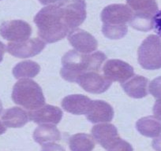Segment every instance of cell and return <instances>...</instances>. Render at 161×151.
I'll return each instance as SVG.
<instances>
[{"label": "cell", "instance_id": "obj_27", "mask_svg": "<svg viewBox=\"0 0 161 151\" xmlns=\"http://www.w3.org/2000/svg\"><path fill=\"white\" fill-rule=\"evenodd\" d=\"M153 110L154 116L161 120V99L156 100Z\"/></svg>", "mask_w": 161, "mask_h": 151}, {"label": "cell", "instance_id": "obj_13", "mask_svg": "<svg viewBox=\"0 0 161 151\" xmlns=\"http://www.w3.org/2000/svg\"><path fill=\"white\" fill-rule=\"evenodd\" d=\"M92 100L82 95H71L65 97L62 101V107L72 114H86L89 111Z\"/></svg>", "mask_w": 161, "mask_h": 151}, {"label": "cell", "instance_id": "obj_22", "mask_svg": "<svg viewBox=\"0 0 161 151\" xmlns=\"http://www.w3.org/2000/svg\"><path fill=\"white\" fill-rule=\"evenodd\" d=\"M153 15L134 13L129 24L134 29L148 32L153 29Z\"/></svg>", "mask_w": 161, "mask_h": 151}, {"label": "cell", "instance_id": "obj_14", "mask_svg": "<svg viewBox=\"0 0 161 151\" xmlns=\"http://www.w3.org/2000/svg\"><path fill=\"white\" fill-rule=\"evenodd\" d=\"M92 135L96 141L100 143L104 149H108L117 138H119V132L114 125L111 124H100L93 126Z\"/></svg>", "mask_w": 161, "mask_h": 151}, {"label": "cell", "instance_id": "obj_20", "mask_svg": "<svg viewBox=\"0 0 161 151\" xmlns=\"http://www.w3.org/2000/svg\"><path fill=\"white\" fill-rule=\"evenodd\" d=\"M40 67L36 62L25 61L18 63L13 69V74L16 79H29L35 77L40 72Z\"/></svg>", "mask_w": 161, "mask_h": 151}, {"label": "cell", "instance_id": "obj_8", "mask_svg": "<svg viewBox=\"0 0 161 151\" xmlns=\"http://www.w3.org/2000/svg\"><path fill=\"white\" fill-rule=\"evenodd\" d=\"M45 45V42L42 39L33 38L21 43H9L7 51L17 58H27L40 54Z\"/></svg>", "mask_w": 161, "mask_h": 151}, {"label": "cell", "instance_id": "obj_15", "mask_svg": "<svg viewBox=\"0 0 161 151\" xmlns=\"http://www.w3.org/2000/svg\"><path fill=\"white\" fill-rule=\"evenodd\" d=\"M148 80L142 76H135L128 80L125 83H122L121 86L124 91L130 97L134 98H142L148 95L147 85Z\"/></svg>", "mask_w": 161, "mask_h": 151}, {"label": "cell", "instance_id": "obj_29", "mask_svg": "<svg viewBox=\"0 0 161 151\" xmlns=\"http://www.w3.org/2000/svg\"><path fill=\"white\" fill-rule=\"evenodd\" d=\"M39 1L43 5H52V4H55L57 3L61 2L62 0H39Z\"/></svg>", "mask_w": 161, "mask_h": 151}, {"label": "cell", "instance_id": "obj_16", "mask_svg": "<svg viewBox=\"0 0 161 151\" xmlns=\"http://www.w3.org/2000/svg\"><path fill=\"white\" fill-rule=\"evenodd\" d=\"M4 125L8 128H21L29 121V112L20 107L7 109L2 116Z\"/></svg>", "mask_w": 161, "mask_h": 151}, {"label": "cell", "instance_id": "obj_18", "mask_svg": "<svg viewBox=\"0 0 161 151\" xmlns=\"http://www.w3.org/2000/svg\"><path fill=\"white\" fill-rule=\"evenodd\" d=\"M61 138L60 132L55 126L52 124H43L35 129L33 138L39 144L53 141H59Z\"/></svg>", "mask_w": 161, "mask_h": 151}, {"label": "cell", "instance_id": "obj_9", "mask_svg": "<svg viewBox=\"0 0 161 151\" xmlns=\"http://www.w3.org/2000/svg\"><path fill=\"white\" fill-rule=\"evenodd\" d=\"M76 83L85 91L92 94H101L106 91L111 85L104 76L99 74L98 72H87L78 76Z\"/></svg>", "mask_w": 161, "mask_h": 151}, {"label": "cell", "instance_id": "obj_30", "mask_svg": "<svg viewBox=\"0 0 161 151\" xmlns=\"http://www.w3.org/2000/svg\"><path fill=\"white\" fill-rule=\"evenodd\" d=\"M5 50H6V47L4 45L3 43H2L0 41V62L3 61V55L4 53H5Z\"/></svg>", "mask_w": 161, "mask_h": 151}, {"label": "cell", "instance_id": "obj_10", "mask_svg": "<svg viewBox=\"0 0 161 151\" xmlns=\"http://www.w3.org/2000/svg\"><path fill=\"white\" fill-rule=\"evenodd\" d=\"M68 40L75 50L82 54H90L97 50L98 42L89 32L76 29L68 34Z\"/></svg>", "mask_w": 161, "mask_h": 151}, {"label": "cell", "instance_id": "obj_1", "mask_svg": "<svg viewBox=\"0 0 161 151\" xmlns=\"http://www.w3.org/2000/svg\"><path fill=\"white\" fill-rule=\"evenodd\" d=\"M86 18L85 0H62L40 10L34 18L38 35L45 43L58 42Z\"/></svg>", "mask_w": 161, "mask_h": 151}, {"label": "cell", "instance_id": "obj_28", "mask_svg": "<svg viewBox=\"0 0 161 151\" xmlns=\"http://www.w3.org/2000/svg\"><path fill=\"white\" fill-rule=\"evenodd\" d=\"M152 146L156 151H161V135L156 137L152 143Z\"/></svg>", "mask_w": 161, "mask_h": 151}, {"label": "cell", "instance_id": "obj_31", "mask_svg": "<svg viewBox=\"0 0 161 151\" xmlns=\"http://www.w3.org/2000/svg\"><path fill=\"white\" fill-rule=\"evenodd\" d=\"M6 132H7V128L4 125L3 123H2L0 121V135H3V133H5Z\"/></svg>", "mask_w": 161, "mask_h": 151}, {"label": "cell", "instance_id": "obj_23", "mask_svg": "<svg viewBox=\"0 0 161 151\" xmlns=\"http://www.w3.org/2000/svg\"><path fill=\"white\" fill-rule=\"evenodd\" d=\"M108 151H134L132 146L125 140L119 137L115 140L109 147L107 149Z\"/></svg>", "mask_w": 161, "mask_h": 151}, {"label": "cell", "instance_id": "obj_21", "mask_svg": "<svg viewBox=\"0 0 161 151\" xmlns=\"http://www.w3.org/2000/svg\"><path fill=\"white\" fill-rule=\"evenodd\" d=\"M126 3L134 13L155 16L158 12V5L156 0H126Z\"/></svg>", "mask_w": 161, "mask_h": 151}, {"label": "cell", "instance_id": "obj_2", "mask_svg": "<svg viewBox=\"0 0 161 151\" xmlns=\"http://www.w3.org/2000/svg\"><path fill=\"white\" fill-rule=\"evenodd\" d=\"M107 56L101 51L82 54L71 50L62 58L61 76L69 82H75L78 76L87 72H99Z\"/></svg>", "mask_w": 161, "mask_h": 151}, {"label": "cell", "instance_id": "obj_12", "mask_svg": "<svg viewBox=\"0 0 161 151\" xmlns=\"http://www.w3.org/2000/svg\"><path fill=\"white\" fill-rule=\"evenodd\" d=\"M86 117L91 123H106L112 121L114 110L110 104L101 100L92 101Z\"/></svg>", "mask_w": 161, "mask_h": 151}, {"label": "cell", "instance_id": "obj_32", "mask_svg": "<svg viewBox=\"0 0 161 151\" xmlns=\"http://www.w3.org/2000/svg\"><path fill=\"white\" fill-rule=\"evenodd\" d=\"M2 112H3V104H2V102L0 101V115H1Z\"/></svg>", "mask_w": 161, "mask_h": 151}, {"label": "cell", "instance_id": "obj_6", "mask_svg": "<svg viewBox=\"0 0 161 151\" xmlns=\"http://www.w3.org/2000/svg\"><path fill=\"white\" fill-rule=\"evenodd\" d=\"M0 35L11 43L24 42L32 35V28L21 20L5 21L0 25Z\"/></svg>", "mask_w": 161, "mask_h": 151}, {"label": "cell", "instance_id": "obj_5", "mask_svg": "<svg viewBox=\"0 0 161 151\" xmlns=\"http://www.w3.org/2000/svg\"><path fill=\"white\" fill-rule=\"evenodd\" d=\"M138 62L143 69L156 70L161 69V39L150 35L138 49Z\"/></svg>", "mask_w": 161, "mask_h": 151}, {"label": "cell", "instance_id": "obj_3", "mask_svg": "<svg viewBox=\"0 0 161 151\" xmlns=\"http://www.w3.org/2000/svg\"><path fill=\"white\" fill-rule=\"evenodd\" d=\"M134 11L124 4H112L105 7L101 13L102 32L111 39H122L128 32L127 23L132 18Z\"/></svg>", "mask_w": 161, "mask_h": 151}, {"label": "cell", "instance_id": "obj_7", "mask_svg": "<svg viewBox=\"0 0 161 151\" xmlns=\"http://www.w3.org/2000/svg\"><path fill=\"white\" fill-rule=\"evenodd\" d=\"M103 72L111 83L126 82L134 76V68L130 65L118 59L108 60L103 65Z\"/></svg>", "mask_w": 161, "mask_h": 151}, {"label": "cell", "instance_id": "obj_26", "mask_svg": "<svg viewBox=\"0 0 161 151\" xmlns=\"http://www.w3.org/2000/svg\"><path fill=\"white\" fill-rule=\"evenodd\" d=\"M153 28L156 34L161 37V10L158 11L153 18Z\"/></svg>", "mask_w": 161, "mask_h": 151}, {"label": "cell", "instance_id": "obj_19", "mask_svg": "<svg viewBox=\"0 0 161 151\" xmlns=\"http://www.w3.org/2000/svg\"><path fill=\"white\" fill-rule=\"evenodd\" d=\"M71 151H92L95 148V142L91 135L85 133H77L69 138Z\"/></svg>", "mask_w": 161, "mask_h": 151}, {"label": "cell", "instance_id": "obj_25", "mask_svg": "<svg viewBox=\"0 0 161 151\" xmlns=\"http://www.w3.org/2000/svg\"><path fill=\"white\" fill-rule=\"evenodd\" d=\"M41 151H66L64 148L60 145L56 144L55 143H44L42 146Z\"/></svg>", "mask_w": 161, "mask_h": 151}, {"label": "cell", "instance_id": "obj_17", "mask_svg": "<svg viewBox=\"0 0 161 151\" xmlns=\"http://www.w3.org/2000/svg\"><path fill=\"white\" fill-rule=\"evenodd\" d=\"M136 128L144 136L156 138L161 134V120L155 116L145 117L137 121Z\"/></svg>", "mask_w": 161, "mask_h": 151}, {"label": "cell", "instance_id": "obj_24", "mask_svg": "<svg viewBox=\"0 0 161 151\" xmlns=\"http://www.w3.org/2000/svg\"><path fill=\"white\" fill-rule=\"evenodd\" d=\"M149 92L156 99H161V76L151 81L149 84Z\"/></svg>", "mask_w": 161, "mask_h": 151}, {"label": "cell", "instance_id": "obj_4", "mask_svg": "<svg viewBox=\"0 0 161 151\" xmlns=\"http://www.w3.org/2000/svg\"><path fill=\"white\" fill-rule=\"evenodd\" d=\"M12 99L15 104L30 111L36 110L45 104L42 89L30 79H22L15 84Z\"/></svg>", "mask_w": 161, "mask_h": 151}, {"label": "cell", "instance_id": "obj_11", "mask_svg": "<svg viewBox=\"0 0 161 151\" xmlns=\"http://www.w3.org/2000/svg\"><path fill=\"white\" fill-rule=\"evenodd\" d=\"M29 121L36 124H58L63 117V112L56 106L45 105L36 110L29 112Z\"/></svg>", "mask_w": 161, "mask_h": 151}]
</instances>
